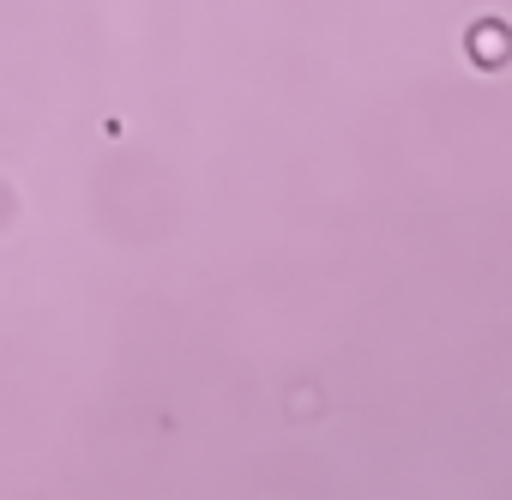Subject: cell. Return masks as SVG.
<instances>
[{
	"mask_svg": "<svg viewBox=\"0 0 512 500\" xmlns=\"http://www.w3.org/2000/svg\"><path fill=\"white\" fill-rule=\"evenodd\" d=\"M470 49H476V61H500L506 55V31L500 25H476V43Z\"/></svg>",
	"mask_w": 512,
	"mask_h": 500,
	"instance_id": "1",
	"label": "cell"
}]
</instances>
